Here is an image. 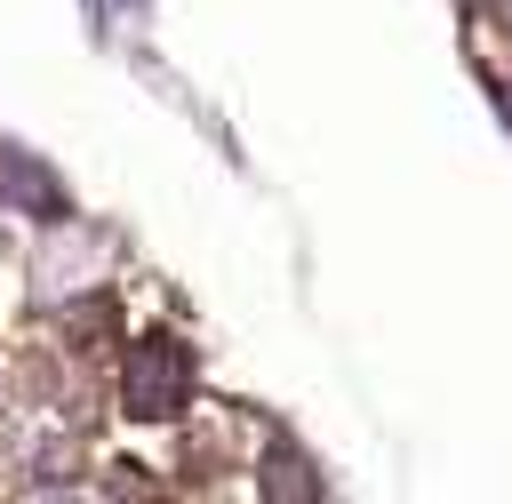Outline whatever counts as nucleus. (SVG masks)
Returning a JSON list of instances; mask_svg holds the SVG:
<instances>
[{"label": "nucleus", "mask_w": 512, "mask_h": 504, "mask_svg": "<svg viewBox=\"0 0 512 504\" xmlns=\"http://www.w3.org/2000/svg\"><path fill=\"white\" fill-rule=\"evenodd\" d=\"M264 488H272V496H320V480H312L296 456H280V448L264 456Z\"/></svg>", "instance_id": "nucleus-3"}, {"label": "nucleus", "mask_w": 512, "mask_h": 504, "mask_svg": "<svg viewBox=\"0 0 512 504\" xmlns=\"http://www.w3.org/2000/svg\"><path fill=\"white\" fill-rule=\"evenodd\" d=\"M0 200H16V208L40 216V224H64V192H56V176H48L40 160L8 152V144H0Z\"/></svg>", "instance_id": "nucleus-2"}, {"label": "nucleus", "mask_w": 512, "mask_h": 504, "mask_svg": "<svg viewBox=\"0 0 512 504\" xmlns=\"http://www.w3.org/2000/svg\"><path fill=\"white\" fill-rule=\"evenodd\" d=\"M496 112H504V128H512V80H504V88H496Z\"/></svg>", "instance_id": "nucleus-4"}, {"label": "nucleus", "mask_w": 512, "mask_h": 504, "mask_svg": "<svg viewBox=\"0 0 512 504\" xmlns=\"http://www.w3.org/2000/svg\"><path fill=\"white\" fill-rule=\"evenodd\" d=\"M184 400H192V352H184L176 336L128 344V360H120V408L144 416V424H160V416H176Z\"/></svg>", "instance_id": "nucleus-1"}]
</instances>
